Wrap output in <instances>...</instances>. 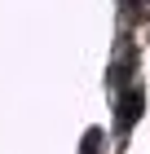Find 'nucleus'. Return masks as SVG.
I'll return each mask as SVG.
<instances>
[{
    "instance_id": "nucleus-2",
    "label": "nucleus",
    "mask_w": 150,
    "mask_h": 154,
    "mask_svg": "<svg viewBox=\"0 0 150 154\" xmlns=\"http://www.w3.org/2000/svg\"><path fill=\"white\" fill-rule=\"evenodd\" d=\"M97 145H102V128H88V132H84V145H80V154H97Z\"/></svg>"
},
{
    "instance_id": "nucleus-1",
    "label": "nucleus",
    "mask_w": 150,
    "mask_h": 154,
    "mask_svg": "<svg viewBox=\"0 0 150 154\" xmlns=\"http://www.w3.org/2000/svg\"><path fill=\"white\" fill-rule=\"evenodd\" d=\"M141 110H146V97H141V88H124V93H119V128L128 132V128L141 119Z\"/></svg>"
}]
</instances>
